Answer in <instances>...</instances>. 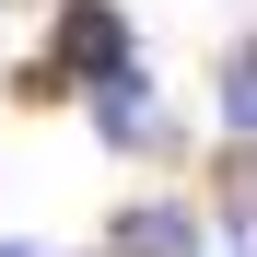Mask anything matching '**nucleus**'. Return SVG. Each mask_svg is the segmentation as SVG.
I'll list each match as a JSON object with an SVG mask.
<instances>
[{
	"instance_id": "1",
	"label": "nucleus",
	"mask_w": 257,
	"mask_h": 257,
	"mask_svg": "<svg viewBox=\"0 0 257 257\" xmlns=\"http://www.w3.org/2000/svg\"><path fill=\"white\" fill-rule=\"evenodd\" d=\"M117 70H141V35H128L117 0H59L47 12V82H70V94H105Z\"/></svg>"
},
{
	"instance_id": "2",
	"label": "nucleus",
	"mask_w": 257,
	"mask_h": 257,
	"mask_svg": "<svg viewBox=\"0 0 257 257\" xmlns=\"http://www.w3.org/2000/svg\"><path fill=\"white\" fill-rule=\"evenodd\" d=\"M94 141H105V152H152V141H164V117H152V70H117L105 94H94Z\"/></svg>"
},
{
	"instance_id": "3",
	"label": "nucleus",
	"mask_w": 257,
	"mask_h": 257,
	"mask_svg": "<svg viewBox=\"0 0 257 257\" xmlns=\"http://www.w3.org/2000/svg\"><path fill=\"white\" fill-rule=\"evenodd\" d=\"M187 245H199V222H187L176 199H141V210L117 222V257H187Z\"/></svg>"
},
{
	"instance_id": "4",
	"label": "nucleus",
	"mask_w": 257,
	"mask_h": 257,
	"mask_svg": "<svg viewBox=\"0 0 257 257\" xmlns=\"http://www.w3.org/2000/svg\"><path fill=\"white\" fill-rule=\"evenodd\" d=\"M222 128H234V141H257V47L222 59Z\"/></svg>"
},
{
	"instance_id": "5",
	"label": "nucleus",
	"mask_w": 257,
	"mask_h": 257,
	"mask_svg": "<svg viewBox=\"0 0 257 257\" xmlns=\"http://www.w3.org/2000/svg\"><path fill=\"white\" fill-rule=\"evenodd\" d=\"M0 257H35V245H24V234H0Z\"/></svg>"
}]
</instances>
